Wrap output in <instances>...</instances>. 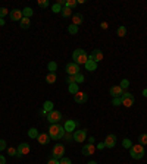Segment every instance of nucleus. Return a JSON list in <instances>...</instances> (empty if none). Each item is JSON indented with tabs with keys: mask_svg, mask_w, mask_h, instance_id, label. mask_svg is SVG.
I'll return each mask as SVG.
<instances>
[{
	"mask_svg": "<svg viewBox=\"0 0 147 164\" xmlns=\"http://www.w3.org/2000/svg\"><path fill=\"white\" fill-rule=\"evenodd\" d=\"M49 136H50V139H54V141H58V139H62L63 136H65V128L62 125H59V123H54V125H50V128H49Z\"/></svg>",
	"mask_w": 147,
	"mask_h": 164,
	"instance_id": "nucleus-1",
	"label": "nucleus"
},
{
	"mask_svg": "<svg viewBox=\"0 0 147 164\" xmlns=\"http://www.w3.org/2000/svg\"><path fill=\"white\" fill-rule=\"evenodd\" d=\"M72 59L77 65H85L88 60V56L84 48H77V50H74V53H72Z\"/></svg>",
	"mask_w": 147,
	"mask_h": 164,
	"instance_id": "nucleus-2",
	"label": "nucleus"
},
{
	"mask_svg": "<svg viewBox=\"0 0 147 164\" xmlns=\"http://www.w3.org/2000/svg\"><path fill=\"white\" fill-rule=\"evenodd\" d=\"M144 147L140 144H135L133 145L131 148H129V155L134 158V160H141V158L144 157Z\"/></svg>",
	"mask_w": 147,
	"mask_h": 164,
	"instance_id": "nucleus-3",
	"label": "nucleus"
},
{
	"mask_svg": "<svg viewBox=\"0 0 147 164\" xmlns=\"http://www.w3.org/2000/svg\"><path fill=\"white\" fill-rule=\"evenodd\" d=\"M121 101H122V105H124V107H133L135 98H134V95L131 94V92L124 91L122 97H121Z\"/></svg>",
	"mask_w": 147,
	"mask_h": 164,
	"instance_id": "nucleus-4",
	"label": "nucleus"
},
{
	"mask_svg": "<svg viewBox=\"0 0 147 164\" xmlns=\"http://www.w3.org/2000/svg\"><path fill=\"white\" fill-rule=\"evenodd\" d=\"M65 154V147L62 144H56L52 150V158H56V160H60Z\"/></svg>",
	"mask_w": 147,
	"mask_h": 164,
	"instance_id": "nucleus-5",
	"label": "nucleus"
},
{
	"mask_svg": "<svg viewBox=\"0 0 147 164\" xmlns=\"http://www.w3.org/2000/svg\"><path fill=\"white\" fill-rule=\"evenodd\" d=\"M47 120L50 125H54V123H59L62 120V113L58 112V110H53V112L47 113Z\"/></svg>",
	"mask_w": 147,
	"mask_h": 164,
	"instance_id": "nucleus-6",
	"label": "nucleus"
},
{
	"mask_svg": "<svg viewBox=\"0 0 147 164\" xmlns=\"http://www.w3.org/2000/svg\"><path fill=\"white\" fill-rule=\"evenodd\" d=\"M65 71H66L68 75H71V76H75L77 73H80V65H77L75 62H71V63H68V65H66Z\"/></svg>",
	"mask_w": 147,
	"mask_h": 164,
	"instance_id": "nucleus-7",
	"label": "nucleus"
},
{
	"mask_svg": "<svg viewBox=\"0 0 147 164\" xmlns=\"http://www.w3.org/2000/svg\"><path fill=\"white\" fill-rule=\"evenodd\" d=\"M85 138H87V131L78 129V131L74 132V141H75V142H84Z\"/></svg>",
	"mask_w": 147,
	"mask_h": 164,
	"instance_id": "nucleus-8",
	"label": "nucleus"
},
{
	"mask_svg": "<svg viewBox=\"0 0 147 164\" xmlns=\"http://www.w3.org/2000/svg\"><path fill=\"white\" fill-rule=\"evenodd\" d=\"M88 59H91V60H94L96 63H99V62L103 60V51H101L100 48H94L93 51H91V54L88 56Z\"/></svg>",
	"mask_w": 147,
	"mask_h": 164,
	"instance_id": "nucleus-9",
	"label": "nucleus"
},
{
	"mask_svg": "<svg viewBox=\"0 0 147 164\" xmlns=\"http://www.w3.org/2000/svg\"><path fill=\"white\" fill-rule=\"evenodd\" d=\"M18 152H16V157L19 158V157H22V155H27L28 152H30V145L27 144V142H22V144H19L18 145Z\"/></svg>",
	"mask_w": 147,
	"mask_h": 164,
	"instance_id": "nucleus-10",
	"label": "nucleus"
},
{
	"mask_svg": "<svg viewBox=\"0 0 147 164\" xmlns=\"http://www.w3.org/2000/svg\"><path fill=\"white\" fill-rule=\"evenodd\" d=\"M88 100V95L85 94V92H77L75 95H74V101L77 103V104H85Z\"/></svg>",
	"mask_w": 147,
	"mask_h": 164,
	"instance_id": "nucleus-11",
	"label": "nucleus"
},
{
	"mask_svg": "<svg viewBox=\"0 0 147 164\" xmlns=\"http://www.w3.org/2000/svg\"><path fill=\"white\" fill-rule=\"evenodd\" d=\"M109 94L112 95V98H116V97H122L124 94V90L121 88L119 85H113L110 90H109Z\"/></svg>",
	"mask_w": 147,
	"mask_h": 164,
	"instance_id": "nucleus-12",
	"label": "nucleus"
},
{
	"mask_svg": "<svg viewBox=\"0 0 147 164\" xmlns=\"http://www.w3.org/2000/svg\"><path fill=\"white\" fill-rule=\"evenodd\" d=\"M9 16H10V19L14 21H19L21 22V19L24 18V15H22V10H19V9H12L10 12H9Z\"/></svg>",
	"mask_w": 147,
	"mask_h": 164,
	"instance_id": "nucleus-13",
	"label": "nucleus"
},
{
	"mask_svg": "<svg viewBox=\"0 0 147 164\" xmlns=\"http://www.w3.org/2000/svg\"><path fill=\"white\" fill-rule=\"evenodd\" d=\"M105 145H106V148H113L115 145H116V136H115L113 133L107 135L106 138H105Z\"/></svg>",
	"mask_w": 147,
	"mask_h": 164,
	"instance_id": "nucleus-14",
	"label": "nucleus"
},
{
	"mask_svg": "<svg viewBox=\"0 0 147 164\" xmlns=\"http://www.w3.org/2000/svg\"><path fill=\"white\" fill-rule=\"evenodd\" d=\"M75 126H77V122H74V120H66L65 125H63V128H65V132H66V133H74Z\"/></svg>",
	"mask_w": 147,
	"mask_h": 164,
	"instance_id": "nucleus-15",
	"label": "nucleus"
},
{
	"mask_svg": "<svg viewBox=\"0 0 147 164\" xmlns=\"http://www.w3.org/2000/svg\"><path fill=\"white\" fill-rule=\"evenodd\" d=\"M94 151H96L94 144H85L82 147V154L84 155H91V154H94Z\"/></svg>",
	"mask_w": 147,
	"mask_h": 164,
	"instance_id": "nucleus-16",
	"label": "nucleus"
},
{
	"mask_svg": "<svg viewBox=\"0 0 147 164\" xmlns=\"http://www.w3.org/2000/svg\"><path fill=\"white\" fill-rule=\"evenodd\" d=\"M37 139H38V144H41V145H47L49 142H50V136H49V133H38Z\"/></svg>",
	"mask_w": 147,
	"mask_h": 164,
	"instance_id": "nucleus-17",
	"label": "nucleus"
},
{
	"mask_svg": "<svg viewBox=\"0 0 147 164\" xmlns=\"http://www.w3.org/2000/svg\"><path fill=\"white\" fill-rule=\"evenodd\" d=\"M82 22H84V16H82L81 13H74L72 15V24L74 25L80 26Z\"/></svg>",
	"mask_w": 147,
	"mask_h": 164,
	"instance_id": "nucleus-18",
	"label": "nucleus"
},
{
	"mask_svg": "<svg viewBox=\"0 0 147 164\" xmlns=\"http://www.w3.org/2000/svg\"><path fill=\"white\" fill-rule=\"evenodd\" d=\"M84 66H85V69H87V71H90V72H93V71H96V69H97V63H96L94 60H91V59H88L87 63H85Z\"/></svg>",
	"mask_w": 147,
	"mask_h": 164,
	"instance_id": "nucleus-19",
	"label": "nucleus"
},
{
	"mask_svg": "<svg viewBox=\"0 0 147 164\" xmlns=\"http://www.w3.org/2000/svg\"><path fill=\"white\" fill-rule=\"evenodd\" d=\"M56 79H58V76H56V73H54V72H49V73H47V76H46V82H47V84H50V85H52V84H54V82H56Z\"/></svg>",
	"mask_w": 147,
	"mask_h": 164,
	"instance_id": "nucleus-20",
	"label": "nucleus"
},
{
	"mask_svg": "<svg viewBox=\"0 0 147 164\" xmlns=\"http://www.w3.org/2000/svg\"><path fill=\"white\" fill-rule=\"evenodd\" d=\"M43 110L47 113H50V112H53V103L52 101H44V104H43Z\"/></svg>",
	"mask_w": 147,
	"mask_h": 164,
	"instance_id": "nucleus-21",
	"label": "nucleus"
},
{
	"mask_svg": "<svg viewBox=\"0 0 147 164\" xmlns=\"http://www.w3.org/2000/svg\"><path fill=\"white\" fill-rule=\"evenodd\" d=\"M68 91L75 95L77 92H80V86H78V84H71V85H68Z\"/></svg>",
	"mask_w": 147,
	"mask_h": 164,
	"instance_id": "nucleus-22",
	"label": "nucleus"
},
{
	"mask_svg": "<svg viewBox=\"0 0 147 164\" xmlns=\"http://www.w3.org/2000/svg\"><path fill=\"white\" fill-rule=\"evenodd\" d=\"M30 25H31L30 18H22V19H21V28H22V29H28Z\"/></svg>",
	"mask_w": 147,
	"mask_h": 164,
	"instance_id": "nucleus-23",
	"label": "nucleus"
},
{
	"mask_svg": "<svg viewBox=\"0 0 147 164\" xmlns=\"http://www.w3.org/2000/svg\"><path fill=\"white\" fill-rule=\"evenodd\" d=\"M62 16L63 18H71L72 16V9H69V7H62Z\"/></svg>",
	"mask_w": 147,
	"mask_h": 164,
	"instance_id": "nucleus-24",
	"label": "nucleus"
},
{
	"mask_svg": "<svg viewBox=\"0 0 147 164\" xmlns=\"http://www.w3.org/2000/svg\"><path fill=\"white\" fill-rule=\"evenodd\" d=\"M28 136L31 139H37L38 136V129H35V128H31L30 131H28Z\"/></svg>",
	"mask_w": 147,
	"mask_h": 164,
	"instance_id": "nucleus-25",
	"label": "nucleus"
},
{
	"mask_svg": "<svg viewBox=\"0 0 147 164\" xmlns=\"http://www.w3.org/2000/svg\"><path fill=\"white\" fill-rule=\"evenodd\" d=\"M47 69H49V72L56 73V71H58V63H56V62H49V63H47Z\"/></svg>",
	"mask_w": 147,
	"mask_h": 164,
	"instance_id": "nucleus-26",
	"label": "nucleus"
},
{
	"mask_svg": "<svg viewBox=\"0 0 147 164\" xmlns=\"http://www.w3.org/2000/svg\"><path fill=\"white\" fill-rule=\"evenodd\" d=\"M116 34H118V37H121V38L125 37V35H127V28H125V26H119V28L116 29Z\"/></svg>",
	"mask_w": 147,
	"mask_h": 164,
	"instance_id": "nucleus-27",
	"label": "nucleus"
},
{
	"mask_svg": "<svg viewBox=\"0 0 147 164\" xmlns=\"http://www.w3.org/2000/svg\"><path fill=\"white\" fill-rule=\"evenodd\" d=\"M138 144L140 145H147V133H141L140 136H138Z\"/></svg>",
	"mask_w": 147,
	"mask_h": 164,
	"instance_id": "nucleus-28",
	"label": "nucleus"
},
{
	"mask_svg": "<svg viewBox=\"0 0 147 164\" xmlns=\"http://www.w3.org/2000/svg\"><path fill=\"white\" fill-rule=\"evenodd\" d=\"M33 9L31 7H25L24 10H22V15H24V18H31L33 16Z\"/></svg>",
	"mask_w": 147,
	"mask_h": 164,
	"instance_id": "nucleus-29",
	"label": "nucleus"
},
{
	"mask_svg": "<svg viewBox=\"0 0 147 164\" xmlns=\"http://www.w3.org/2000/svg\"><path fill=\"white\" fill-rule=\"evenodd\" d=\"M122 147H124V148H127V150H129V148L133 147V141H131V139H128V138H125L124 141H122Z\"/></svg>",
	"mask_w": 147,
	"mask_h": 164,
	"instance_id": "nucleus-30",
	"label": "nucleus"
},
{
	"mask_svg": "<svg viewBox=\"0 0 147 164\" xmlns=\"http://www.w3.org/2000/svg\"><path fill=\"white\" fill-rule=\"evenodd\" d=\"M68 32H69V34H72V35H75V34L78 32V26H77V25H74V24H71V25L68 26Z\"/></svg>",
	"mask_w": 147,
	"mask_h": 164,
	"instance_id": "nucleus-31",
	"label": "nucleus"
},
{
	"mask_svg": "<svg viewBox=\"0 0 147 164\" xmlns=\"http://www.w3.org/2000/svg\"><path fill=\"white\" fill-rule=\"evenodd\" d=\"M78 5V2L77 0H66V5H65V7H69V9H74V7Z\"/></svg>",
	"mask_w": 147,
	"mask_h": 164,
	"instance_id": "nucleus-32",
	"label": "nucleus"
},
{
	"mask_svg": "<svg viewBox=\"0 0 147 164\" xmlns=\"http://www.w3.org/2000/svg\"><path fill=\"white\" fill-rule=\"evenodd\" d=\"M82 82H84V75H82V73H77V75H75V84H82Z\"/></svg>",
	"mask_w": 147,
	"mask_h": 164,
	"instance_id": "nucleus-33",
	"label": "nucleus"
},
{
	"mask_svg": "<svg viewBox=\"0 0 147 164\" xmlns=\"http://www.w3.org/2000/svg\"><path fill=\"white\" fill-rule=\"evenodd\" d=\"M52 12H53V13H60V12H62V6H60V5H58V3H54L53 6H52Z\"/></svg>",
	"mask_w": 147,
	"mask_h": 164,
	"instance_id": "nucleus-34",
	"label": "nucleus"
},
{
	"mask_svg": "<svg viewBox=\"0 0 147 164\" xmlns=\"http://www.w3.org/2000/svg\"><path fill=\"white\" fill-rule=\"evenodd\" d=\"M119 86L122 88V90H127L128 86H129V81H128V79H122V81H121V84H119Z\"/></svg>",
	"mask_w": 147,
	"mask_h": 164,
	"instance_id": "nucleus-35",
	"label": "nucleus"
},
{
	"mask_svg": "<svg viewBox=\"0 0 147 164\" xmlns=\"http://www.w3.org/2000/svg\"><path fill=\"white\" fill-rule=\"evenodd\" d=\"M6 15H9V10L6 7H0V19H5Z\"/></svg>",
	"mask_w": 147,
	"mask_h": 164,
	"instance_id": "nucleus-36",
	"label": "nucleus"
},
{
	"mask_svg": "<svg viewBox=\"0 0 147 164\" xmlns=\"http://www.w3.org/2000/svg\"><path fill=\"white\" fill-rule=\"evenodd\" d=\"M37 5L40 7H47L50 3H49V0H37Z\"/></svg>",
	"mask_w": 147,
	"mask_h": 164,
	"instance_id": "nucleus-37",
	"label": "nucleus"
},
{
	"mask_svg": "<svg viewBox=\"0 0 147 164\" xmlns=\"http://www.w3.org/2000/svg\"><path fill=\"white\" fill-rule=\"evenodd\" d=\"M6 148H7L6 141H5V139H0V152H2V151H5Z\"/></svg>",
	"mask_w": 147,
	"mask_h": 164,
	"instance_id": "nucleus-38",
	"label": "nucleus"
},
{
	"mask_svg": "<svg viewBox=\"0 0 147 164\" xmlns=\"http://www.w3.org/2000/svg\"><path fill=\"white\" fill-rule=\"evenodd\" d=\"M59 164H72V161H71L69 158H66V157H62L59 160Z\"/></svg>",
	"mask_w": 147,
	"mask_h": 164,
	"instance_id": "nucleus-39",
	"label": "nucleus"
},
{
	"mask_svg": "<svg viewBox=\"0 0 147 164\" xmlns=\"http://www.w3.org/2000/svg\"><path fill=\"white\" fill-rule=\"evenodd\" d=\"M122 101H121V97H116V98L112 100V105H121Z\"/></svg>",
	"mask_w": 147,
	"mask_h": 164,
	"instance_id": "nucleus-40",
	"label": "nucleus"
},
{
	"mask_svg": "<svg viewBox=\"0 0 147 164\" xmlns=\"http://www.w3.org/2000/svg\"><path fill=\"white\" fill-rule=\"evenodd\" d=\"M63 138L66 139V142H72L74 135H72V133H65V136H63Z\"/></svg>",
	"mask_w": 147,
	"mask_h": 164,
	"instance_id": "nucleus-41",
	"label": "nucleus"
},
{
	"mask_svg": "<svg viewBox=\"0 0 147 164\" xmlns=\"http://www.w3.org/2000/svg\"><path fill=\"white\" fill-rule=\"evenodd\" d=\"M66 82L69 84V85H71V84H75V76H71V75H68Z\"/></svg>",
	"mask_w": 147,
	"mask_h": 164,
	"instance_id": "nucleus-42",
	"label": "nucleus"
},
{
	"mask_svg": "<svg viewBox=\"0 0 147 164\" xmlns=\"http://www.w3.org/2000/svg\"><path fill=\"white\" fill-rule=\"evenodd\" d=\"M16 152H18V150H15V148H9V150H7V154H9V155H12V157L16 155Z\"/></svg>",
	"mask_w": 147,
	"mask_h": 164,
	"instance_id": "nucleus-43",
	"label": "nucleus"
},
{
	"mask_svg": "<svg viewBox=\"0 0 147 164\" xmlns=\"http://www.w3.org/2000/svg\"><path fill=\"white\" fill-rule=\"evenodd\" d=\"M47 164H59V160H56V158H50V160L47 161Z\"/></svg>",
	"mask_w": 147,
	"mask_h": 164,
	"instance_id": "nucleus-44",
	"label": "nucleus"
},
{
	"mask_svg": "<svg viewBox=\"0 0 147 164\" xmlns=\"http://www.w3.org/2000/svg\"><path fill=\"white\" fill-rule=\"evenodd\" d=\"M105 148H106L105 142H99V144H97V150H105Z\"/></svg>",
	"mask_w": 147,
	"mask_h": 164,
	"instance_id": "nucleus-45",
	"label": "nucleus"
},
{
	"mask_svg": "<svg viewBox=\"0 0 147 164\" xmlns=\"http://www.w3.org/2000/svg\"><path fill=\"white\" fill-rule=\"evenodd\" d=\"M0 164H6V158L3 157L2 154H0Z\"/></svg>",
	"mask_w": 147,
	"mask_h": 164,
	"instance_id": "nucleus-46",
	"label": "nucleus"
},
{
	"mask_svg": "<svg viewBox=\"0 0 147 164\" xmlns=\"http://www.w3.org/2000/svg\"><path fill=\"white\" fill-rule=\"evenodd\" d=\"M100 26H101V29H107V22H101Z\"/></svg>",
	"mask_w": 147,
	"mask_h": 164,
	"instance_id": "nucleus-47",
	"label": "nucleus"
},
{
	"mask_svg": "<svg viewBox=\"0 0 147 164\" xmlns=\"http://www.w3.org/2000/svg\"><path fill=\"white\" fill-rule=\"evenodd\" d=\"M88 144H94V138H93V136H90V138H88Z\"/></svg>",
	"mask_w": 147,
	"mask_h": 164,
	"instance_id": "nucleus-48",
	"label": "nucleus"
},
{
	"mask_svg": "<svg viewBox=\"0 0 147 164\" xmlns=\"http://www.w3.org/2000/svg\"><path fill=\"white\" fill-rule=\"evenodd\" d=\"M143 97H147V88H144V90H143Z\"/></svg>",
	"mask_w": 147,
	"mask_h": 164,
	"instance_id": "nucleus-49",
	"label": "nucleus"
},
{
	"mask_svg": "<svg viewBox=\"0 0 147 164\" xmlns=\"http://www.w3.org/2000/svg\"><path fill=\"white\" fill-rule=\"evenodd\" d=\"M5 25V19H0V26Z\"/></svg>",
	"mask_w": 147,
	"mask_h": 164,
	"instance_id": "nucleus-50",
	"label": "nucleus"
},
{
	"mask_svg": "<svg viewBox=\"0 0 147 164\" xmlns=\"http://www.w3.org/2000/svg\"><path fill=\"white\" fill-rule=\"evenodd\" d=\"M87 164H97V161H90V163H87Z\"/></svg>",
	"mask_w": 147,
	"mask_h": 164,
	"instance_id": "nucleus-51",
	"label": "nucleus"
}]
</instances>
